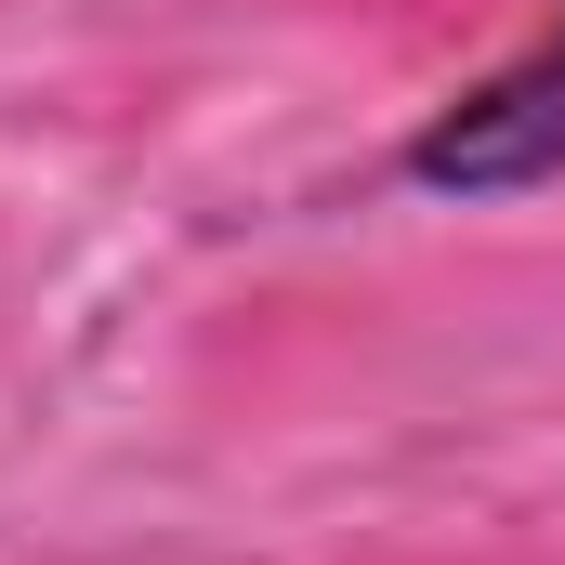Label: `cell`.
Wrapping results in <instances>:
<instances>
[{"instance_id":"6da1fadb","label":"cell","mask_w":565,"mask_h":565,"mask_svg":"<svg viewBox=\"0 0 565 565\" xmlns=\"http://www.w3.org/2000/svg\"><path fill=\"white\" fill-rule=\"evenodd\" d=\"M395 184H408V198H447V211L553 198V184H565V13L526 40V53H500L487 79H460L447 106L408 119Z\"/></svg>"}]
</instances>
